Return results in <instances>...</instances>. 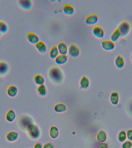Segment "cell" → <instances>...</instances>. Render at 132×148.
Listing matches in <instances>:
<instances>
[{"mask_svg":"<svg viewBox=\"0 0 132 148\" xmlns=\"http://www.w3.org/2000/svg\"><path fill=\"white\" fill-rule=\"evenodd\" d=\"M48 76L51 82L56 84L63 83L64 75L62 69L56 66L51 67L48 71Z\"/></svg>","mask_w":132,"mask_h":148,"instance_id":"6da1fadb","label":"cell"},{"mask_svg":"<svg viewBox=\"0 0 132 148\" xmlns=\"http://www.w3.org/2000/svg\"><path fill=\"white\" fill-rule=\"evenodd\" d=\"M29 137L33 140H37L41 135V131L38 125L34 123L26 130Z\"/></svg>","mask_w":132,"mask_h":148,"instance_id":"7a4b0ae2","label":"cell"},{"mask_svg":"<svg viewBox=\"0 0 132 148\" xmlns=\"http://www.w3.org/2000/svg\"><path fill=\"white\" fill-rule=\"evenodd\" d=\"M34 123L33 119L30 116L24 115L20 118L18 124L22 129L25 131L31 125Z\"/></svg>","mask_w":132,"mask_h":148,"instance_id":"3957f363","label":"cell"},{"mask_svg":"<svg viewBox=\"0 0 132 148\" xmlns=\"http://www.w3.org/2000/svg\"><path fill=\"white\" fill-rule=\"evenodd\" d=\"M131 24L127 21H123L120 22L117 28L120 31L121 34V37H125L128 35L130 32Z\"/></svg>","mask_w":132,"mask_h":148,"instance_id":"277c9868","label":"cell"},{"mask_svg":"<svg viewBox=\"0 0 132 148\" xmlns=\"http://www.w3.org/2000/svg\"><path fill=\"white\" fill-rule=\"evenodd\" d=\"M68 53L69 56L72 58L78 57L80 54L79 47L76 44H71L68 47Z\"/></svg>","mask_w":132,"mask_h":148,"instance_id":"5b68a950","label":"cell"},{"mask_svg":"<svg viewBox=\"0 0 132 148\" xmlns=\"http://www.w3.org/2000/svg\"><path fill=\"white\" fill-rule=\"evenodd\" d=\"M92 33L96 38L99 39H102L105 34V31L102 27L99 25H95L92 29Z\"/></svg>","mask_w":132,"mask_h":148,"instance_id":"8992f818","label":"cell"},{"mask_svg":"<svg viewBox=\"0 0 132 148\" xmlns=\"http://www.w3.org/2000/svg\"><path fill=\"white\" fill-rule=\"evenodd\" d=\"M102 47L106 51L113 50L115 47V43L111 40H104L101 42Z\"/></svg>","mask_w":132,"mask_h":148,"instance_id":"52a82bcc","label":"cell"},{"mask_svg":"<svg viewBox=\"0 0 132 148\" xmlns=\"http://www.w3.org/2000/svg\"><path fill=\"white\" fill-rule=\"evenodd\" d=\"M18 3L20 7L25 10H29L32 8V2L31 0H19Z\"/></svg>","mask_w":132,"mask_h":148,"instance_id":"ba28073f","label":"cell"},{"mask_svg":"<svg viewBox=\"0 0 132 148\" xmlns=\"http://www.w3.org/2000/svg\"><path fill=\"white\" fill-rule=\"evenodd\" d=\"M98 17L96 14H91L88 15L85 18L86 24L88 25H93L98 22Z\"/></svg>","mask_w":132,"mask_h":148,"instance_id":"9c48e42d","label":"cell"},{"mask_svg":"<svg viewBox=\"0 0 132 148\" xmlns=\"http://www.w3.org/2000/svg\"><path fill=\"white\" fill-rule=\"evenodd\" d=\"M19 134L17 132L10 131L8 132L6 135V138L8 142H12L18 140Z\"/></svg>","mask_w":132,"mask_h":148,"instance_id":"30bf717a","label":"cell"},{"mask_svg":"<svg viewBox=\"0 0 132 148\" xmlns=\"http://www.w3.org/2000/svg\"><path fill=\"white\" fill-rule=\"evenodd\" d=\"M114 63L116 67L118 69H122L125 64L124 58L122 55L118 54L115 59Z\"/></svg>","mask_w":132,"mask_h":148,"instance_id":"8fae6325","label":"cell"},{"mask_svg":"<svg viewBox=\"0 0 132 148\" xmlns=\"http://www.w3.org/2000/svg\"><path fill=\"white\" fill-rule=\"evenodd\" d=\"M18 93V88L16 86L11 85L8 87L7 90V93L11 98H15Z\"/></svg>","mask_w":132,"mask_h":148,"instance_id":"7c38bea8","label":"cell"},{"mask_svg":"<svg viewBox=\"0 0 132 148\" xmlns=\"http://www.w3.org/2000/svg\"><path fill=\"white\" fill-rule=\"evenodd\" d=\"M27 38L28 41L33 45H36L40 41L39 36L33 32H29L27 34Z\"/></svg>","mask_w":132,"mask_h":148,"instance_id":"4fadbf2b","label":"cell"},{"mask_svg":"<svg viewBox=\"0 0 132 148\" xmlns=\"http://www.w3.org/2000/svg\"><path fill=\"white\" fill-rule=\"evenodd\" d=\"M107 135L106 132L102 130H100L97 133L96 139L97 142L100 143H105L107 139Z\"/></svg>","mask_w":132,"mask_h":148,"instance_id":"5bb4252c","label":"cell"},{"mask_svg":"<svg viewBox=\"0 0 132 148\" xmlns=\"http://www.w3.org/2000/svg\"><path fill=\"white\" fill-rule=\"evenodd\" d=\"M59 53L61 55H67L68 52V48L67 44L63 41L59 42L57 46Z\"/></svg>","mask_w":132,"mask_h":148,"instance_id":"9a60e30c","label":"cell"},{"mask_svg":"<svg viewBox=\"0 0 132 148\" xmlns=\"http://www.w3.org/2000/svg\"><path fill=\"white\" fill-rule=\"evenodd\" d=\"M119 96L118 91H112L110 95V101L113 105H117L119 102Z\"/></svg>","mask_w":132,"mask_h":148,"instance_id":"2e32d148","label":"cell"},{"mask_svg":"<svg viewBox=\"0 0 132 148\" xmlns=\"http://www.w3.org/2000/svg\"><path fill=\"white\" fill-rule=\"evenodd\" d=\"M16 112L12 109L9 110L6 114V119L8 122H14L16 120Z\"/></svg>","mask_w":132,"mask_h":148,"instance_id":"e0dca14e","label":"cell"},{"mask_svg":"<svg viewBox=\"0 0 132 148\" xmlns=\"http://www.w3.org/2000/svg\"><path fill=\"white\" fill-rule=\"evenodd\" d=\"M68 60V56L67 55L59 54L55 59V62L56 64L62 65L67 63Z\"/></svg>","mask_w":132,"mask_h":148,"instance_id":"ac0fdd59","label":"cell"},{"mask_svg":"<svg viewBox=\"0 0 132 148\" xmlns=\"http://www.w3.org/2000/svg\"><path fill=\"white\" fill-rule=\"evenodd\" d=\"M63 11L65 14L68 16L73 15L75 13V9L72 5L70 4H66L63 7Z\"/></svg>","mask_w":132,"mask_h":148,"instance_id":"d6986e66","label":"cell"},{"mask_svg":"<svg viewBox=\"0 0 132 148\" xmlns=\"http://www.w3.org/2000/svg\"><path fill=\"white\" fill-rule=\"evenodd\" d=\"M36 48L38 51L41 54H44L47 51V47L46 44L42 41H39L35 45Z\"/></svg>","mask_w":132,"mask_h":148,"instance_id":"ffe728a7","label":"cell"},{"mask_svg":"<svg viewBox=\"0 0 132 148\" xmlns=\"http://www.w3.org/2000/svg\"><path fill=\"white\" fill-rule=\"evenodd\" d=\"M90 80L87 76L84 75L81 78L80 81V85L82 89L86 90L89 88L90 86Z\"/></svg>","mask_w":132,"mask_h":148,"instance_id":"44dd1931","label":"cell"},{"mask_svg":"<svg viewBox=\"0 0 132 148\" xmlns=\"http://www.w3.org/2000/svg\"><path fill=\"white\" fill-rule=\"evenodd\" d=\"M9 67L8 64L4 61H0V75H5L8 72Z\"/></svg>","mask_w":132,"mask_h":148,"instance_id":"7402d4cb","label":"cell"},{"mask_svg":"<svg viewBox=\"0 0 132 148\" xmlns=\"http://www.w3.org/2000/svg\"><path fill=\"white\" fill-rule=\"evenodd\" d=\"M54 109L57 113H61L67 111V107L65 104L63 103H58L54 105Z\"/></svg>","mask_w":132,"mask_h":148,"instance_id":"603a6c76","label":"cell"},{"mask_svg":"<svg viewBox=\"0 0 132 148\" xmlns=\"http://www.w3.org/2000/svg\"><path fill=\"white\" fill-rule=\"evenodd\" d=\"M59 135V132L57 127L52 126L50 128V135L51 138L55 139L57 138Z\"/></svg>","mask_w":132,"mask_h":148,"instance_id":"cb8c5ba5","label":"cell"},{"mask_svg":"<svg viewBox=\"0 0 132 148\" xmlns=\"http://www.w3.org/2000/svg\"><path fill=\"white\" fill-rule=\"evenodd\" d=\"M34 83L38 86L43 85L45 83V79L43 76L40 74H37L34 78Z\"/></svg>","mask_w":132,"mask_h":148,"instance_id":"d4e9b609","label":"cell"},{"mask_svg":"<svg viewBox=\"0 0 132 148\" xmlns=\"http://www.w3.org/2000/svg\"><path fill=\"white\" fill-rule=\"evenodd\" d=\"M50 56L51 58L55 59L59 55L58 50L57 46L54 45L50 49L49 52Z\"/></svg>","mask_w":132,"mask_h":148,"instance_id":"484cf974","label":"cell"},{"mask_svg":"<svg viewBox=\"0 0 132 148\" xmlns=\"http://www.w3.org/2000/svg\"><path fill=\"white\" fill-rule=\"evenodd\" d=\"M121 37V33L118 28H116L113 32H112L111 36V40L115 42L119 39L120 37Z\"/></svg>","mask_w":132,"mask_h":148,"instance_id":"4316f807","label":"cell"},{"mask_svg":"<svg viewBox=\"0 0 132 148\" xmlns=\"http://www.w3.org/2000/svg\"><path fill=\"white\" fill-rule=\"evenodd\" d=\"M37 91L38 94L42 97H44L46 95L47 93V90L45 84L38 86L37 87Z\"/></svg>","mask_w":132,"mask_h":148,"instance_id":"83f0119b","label":"cell"},{"mask_svg":"<svg viewBox=\"0 0 132 148\" xmlns=\"http://www.w3.org/2000/svg\"><path fill=\"white\" fill-rule=\"evenodd\" d=\"M118 141L121 143H123L127 139L126 132L125 130H122L119 132L118 136Z\"/></svg>","mask_w":132,"mask_h":148,"instance_id":"f1b7e54d","label":"cell"},{"mask_svg":"<svg viewBox=\"0 0 132 148\" xmlns=\"http://www.w3.org/2000/svg\"><path fill=\"white\" fill-rule=\"evenodd\" d=\"M8 29V25L6 23L3 21H0V32L2 34L6 33Z\"/></svg>","mask_w":132,"mask_h":148,"instance_id":"f546056e","label":"cell"},{"mask_svg":"<svg viewBox=\"0 0 132 148\" xmlns=\"http://www.w3.org/2000/svg\"><path fill=\"white\" fill-rule=\"evenodd\" d=\"M132 142L129 140H126L123 143L122 148H131Z\"/></svg>","mask_w":132,"mask_h":148,"instance_id":"4dcf8cb0","label":"cell"},{"mask_svg":"<svg viewBox=\"0 0 132 148\" xmlns=\"http://www.w3.org/2000/svg\"><path fill=\"white\" fill-rule=\"evenodd\" d=\"M127 137L128 140L132 142V129H129L126 132Z\"/></svg>","mask_w":132,"mask_h":148,"instance_id":"1f68e13d","label":"cell"},{"mask_svg":"<svg viewBox=\"0 0 132 148\" xmlns=\"http://www.w3.org/2000/svg\"><path fill=\"white\" fill-rule=\"evenodd\" d=\"M43 148H54V144L51 142H47L44 145Z\"/></svg>","mask_w":132,"mask_h":148,"instance_id":"d6a6232c","label":"cell"},{"mask_svg":"<svg viewBox=\"0 0 132 148\" xmlns=\"http://www.w3.org/2000/svg\"><path fill=\"white\" fill-rule=\"evenodd\" d=\"M108 148V145L106 143H100V144L98 145L97 148Z\"/></svg>","mask_w":132,"mask_h":148,"instance_id":"836d02e7","label":"cell"},{"mask_svg":"<svg viewBox=\"0 0 132 148\" xmlns=\"http://www.w3.org/2000/svg\"><path fill=\"white\" fill-rule=\"evenodd\" d=\"M34 148H43L41 143L39 142H37L34 144Z\"/></svg>","mask_w":132,"mask_h":148,"instance_id":"e575fe53","label":"cell"},{"mask_svg":"<svg viewBox=\"0 0 132 148\" xmlns=\"http://www.w3.org/2000/svg\"><path fill=\"white\" fill-rule=\"evenodd\" d=\"M131 61L132 62V52L131 54Z\"/></svg>","mask_w":132,"mask_h":148,"instance_id":"d590c367","label":"cell"},{"mask_svg":"<svg viewBox=\"0 0 132 148\" xmlns=\"http://www.w3.org/2000/svg\"><path fill=\"white\" fill-rule=\"evenodd\" d=\"M1 36H2V33H1V32H0V38H1Z\"/></svg>","mask_w":132,"mask_h":148,"instance_id":"8d00e7d4","label":"cell"},{"mask_svg":"<svg viewBox=\"0 0 132 148\" xmlns=\"http://www.w3.org/2000/svg\"><path fill=\"white\" fill-rule=\"evenodd\" d=\"M131 148H132V147Z\"/></svg>","mask_w":132,"mask_h":148,"instance_id":"74e56055","label":"cell"}]
</instances>
